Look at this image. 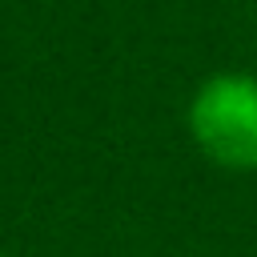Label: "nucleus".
<instances>
[{"label": "nucleus", "mask_w": 257, "mask_h": 257, "mask_svg": "<svg viewBox=\"0 0 257 257\" xmlns=\"http://www.w3.org/2000/svg\"><path fill=\"white\" fill-rule=\"evenodd\" d=\"M0 257H8V253H0Z\"/></svg>", "instance_id": "2"}, {"label": "nucleus", "mask_w": 257, "mask_h": 257, "mask_svg": "<svg viewBox=\"0 0 257 257\" xmlns=\"http://www.w3.org/2000/svg\"><path fill=\"white\" fill-rule=\"evenodd\" d=\"M185 128L205 161L225 173H257V72H209L185 108Z\"/></svg>", "instance_id": "1"}]
</instances>
